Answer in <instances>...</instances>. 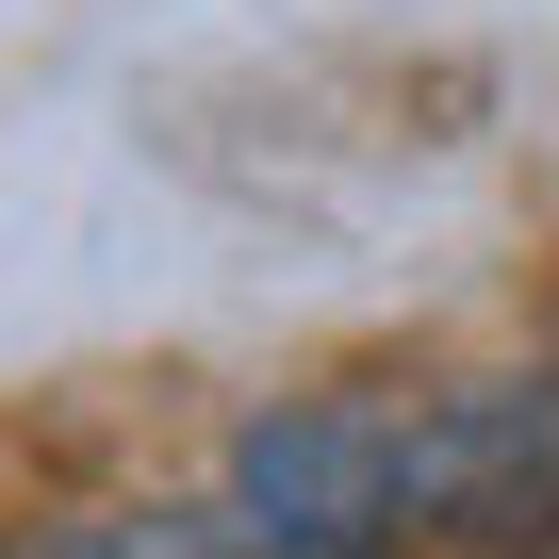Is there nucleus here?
Instances as JSON below:
<instances>
[{
    "instance_id": "nucleus-1",
    "label": "nucleus",
    "mask_w": 559,
    "mask_h": 559,
    "mask_svg": "<svg viewBox=\"0 0 559 559\" xmlns=\"http://www.w3.org/2000/svg\"><path fill=\"white\" fill-rule=\"evenodd\" d=\"M395 461H412L395 412H346V395L263 412V428L230 444V543H247V559H379V543L412 526Z\"/></svg>"
},
{
    "instance_id": "nucleus-2",
    "label": "nucleus",
    "mask_w": 559,
    "mask_h": 559,
    "mask_svg": "<svg viewBox=\"0 0 559 559\" xmlns=\"http://www.w3.org/2000/svg\"><path fill=\"white\" fill-rule=\"evenodd\" d=\"M395 493L428 543H559V379H477V395L412 412Z\"/></svg>"
}]
</instances>
